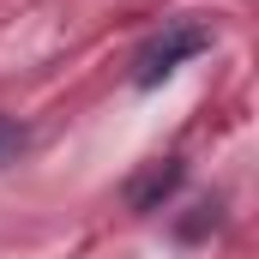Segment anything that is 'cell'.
Returning <instances> with one entry per match:
<instances>
[{
	"instance_id": "6da1fadb",
	"label": "cell",
	"mask_w": 259,
	"mask_h": 259,
	"mask_svg": "<svg viewBox=\"0 0 259 259\" xmlns=\"http://www.w3.org/2000/svg\"><path fill=\"white\" fill-rule=\"evenodd\" d=\"M199 49H211V30H205V24H169V30H157V36L133 55V84H139V91L163 84V78L187 61V55H199Z\"/></svg>"
},
{
	"instance_id": "7a4b0ae2",
	"label": "cell",
	"mask_w": 259,
	"mask_h": 259,
	"mask_svg": "<svg viewBox=\"0 0 259 259\" xmlns=\"http://www.w3.org/2000/svg\"><path fill=\"white\" fill-rule=\"evenodd\" d=\"M175 187H181V163H175V157H163V163H151V169L127 187V205H133V211H157Z\"/></svg>"
},
{
	"instance_id": "3957f363",
	"label": "cell",
	"mask_w": 259,
	"mask_h": 259,
	"mask_svg": "<svg viewBox=\"0 0 259 259\" xmlns=\"http://www.w3.org/2000/svg\"><path fill=\"white\" fill-rule=\"evenodd\" d=\"M18 151H24V127H18L12 115H0V169H6Z\"/></svg>"
}]
</instances>
